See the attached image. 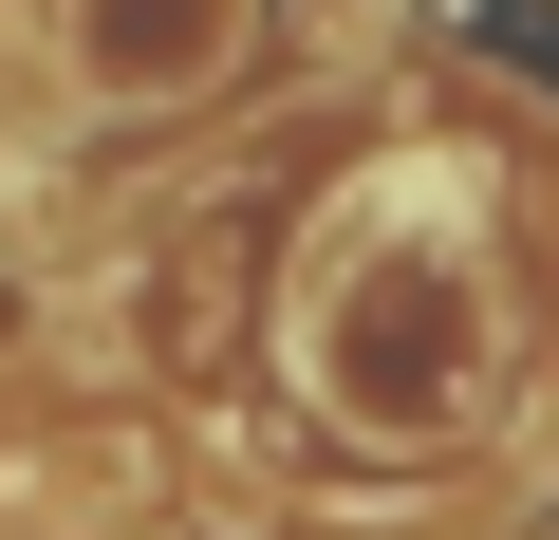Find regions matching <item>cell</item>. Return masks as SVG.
Listing matches in <instances>:
<instances>
[{"mask_svg": "<svg viewBox=\"0 0 559 540\" xmlns=\"http://www.w3.org/2000/svg\"><path fill=\"white\" fill-rule=\"evenodd\" d=\"M280 355L355 447H448L503 392V242H485L466 168H373L280 261Z\"/></svg>", "mask_w": 559, "mask_h": 540, "instance_id": "6da1fadb", "label": "cell"}, {"mask_svg": "<svg viewBox=\"0 0 559 540\" xmlns=\"http://www.w3.org/2000/svg\"><path fill=\"white\" fill-rule=\"evenodd\" d=\"M242 57V0H57V75L75 112H168Z\"/></svg>", "mask_w": 559, "mask_h": 540, "instance_id": "7a4b0ae2", "label": "cell"}]
</instances>
